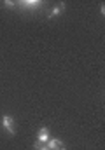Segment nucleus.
<instances>
[{
  "instance_id": "3",
  "label": "nucleus",
  "mask_w": 105,
  "mask_h": 150,
  "mask_svg": "<svg viewBox=\"0 0 105 150\" xmlns=\"http://www.w3.org/2000/svg\"><path fill=\"white\" fill-rule=\"evenodd\" d=\"M46 147H47L49 150H67L65 145H63L60 140H56V138H49V142L46 143Z\"/></svg>"
},
{
  "instance_id": "2",
  "label": "nucleus",
  "mask_w": 105,
  "mask_h": 150,
  "mask_svg": "<svg viewBox=\"0 0 105 150\" xmlns=\"http://www.w3.org/2000/svg\"><path fill=\"white\" fill-rule=\"evenodd\" d=\"M49 138H51V133H49V129L47 127H40L39 129V133H37V142H40V143H47L49 142Z\"/></svg>"
},
{
  "instance_id": "1",
  "label": "nucleus",
  "mask_w": 105,
  "mask_h": 150,
  "mask_svg": "<svg viewBox=\"0 0 105 150\" xmlns=\"http://www.w3.org/2000/svg\"><path fill=\"white\" fill-rule=\"evenodd\" d=\"M0 124H2V127L9 133V134H16V127H14V119L11 117V115H2V119H0Z\"/></svg>"
},
{
  "instance_id": "8",
  "label": "nucleus",
  "mask_w": 105,
  "mask_h": 150,
  "mask_svg": "<svg viewBox=\"0 0 105 150\" xmlns=\"http://www.w3.org/2000/svg\"><path fill=\"white\" fill-rule=\"evenodd\" d=\"M100 14H102V16H104V14H105V5H104V4L100 5Z\"/></svg>"
},
{
  "instance_id": "5",
  "label": "nucleus",
  "mask_w": 105,
  "mask_h": 150,
  "mask_svg": "<svg viewBox=\"0 0 105 150\" xmlns=\"http://www.w3.org/2000/svg\"><path fill=\"white\" fill-rule=\"evenodd\" d=\"M21 5H23V7H26V9L35 11V9H39V7L42 5V2H40V0H23V2H21Z\"/></svg>"
},
{
  "instance_id": "4",
  "label": "nucleus",
  "mask_w": 105,
  "mask_h": 150,
  "mask_svg": "<svg viewBox=\"0 0 105 150\" xmlns=\"http://www.w3.org/2000/svg\"><path fill=\"white\" fill-rule=\"evenodd\" d=\"M65 12V4L61 2V4H58V5H54L53 9H51V12H49V18H56V16H61Z\"/></svg>"
},
{
  "instance_id": "7",
  "label": "nucleus",
  "mask_w": 105,
  "mask_h": 150,
  "mask_svg": "<svg viewBox=\"0 0 105 150\" xmlns=\"http://www.w3.org/2000/svg\"><path fill=\"white\" fill-rule=\"evenodd\" d=\"M4 5H5V7H11V9H12V7H16L18 4H16V2H12V0H5V2H4Z\"/></svg>"
},
{
  "instance_id": "6",
  "label": "nucleus",
  "mask_w": 105,
  "mask_h": 150,
  "mask_svg": "<svg viewBox=\"0 0 105 150\" xmlns=\"http://www.w3.org/2000/svg\"><path fill=\"white\" fill-rule=\"evenodd\" d=\"M34 147H35L37 150H49L47 147H46V145H44V143H40V142H35V145H34Z\"/></svg>"
}]
</instances>
